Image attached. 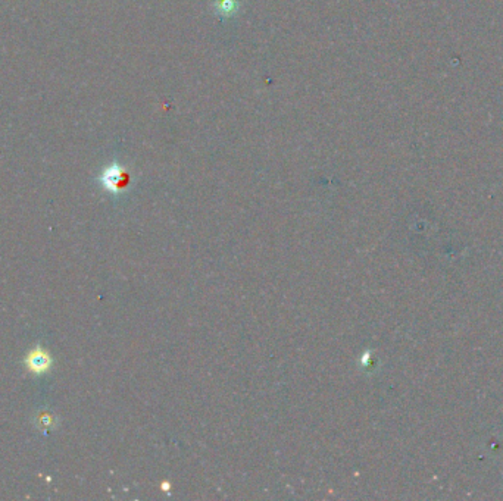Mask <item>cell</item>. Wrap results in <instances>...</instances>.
<instances>
[{"instance_id":"cell-1","label":"cell","mask_w":503,"mask_h":501,"mask_svg":"<svg viewBox=\"0 0 503 501\" xmlns=\"http://www.w3.org/2000/svg\"><path fill=\"white\" fill-rule=\"evenodd\" d=\"M103 188H107L111 193H121L130 185V174L124 166H121L118 162L111 163L102 171L99 177Z\"/></svg>"},{"instance_id":"cell-2","label":"cell","mask_w":503,"mask_h":501,"mask_svg":"<svg viewBox=\"0 0 503 501\" xmlns=\"http://www.w3.org/2000/svg\"><path fill=\"white\" fill-rule=\"evenodd\" d=\"M50 364H51V360H50L49 354L44 353L43 350H34L27 357V365H28L30 371L36 372V373L46 372L49 369Z\"/></svg>"},{"instance_id":"cell-3","label":"cell","mask_w":503,"mask_h":501,"mask_svg":"<svg viewBox=\"0 0 503 501\" xmlns=\"http://www.w3.org/2000/svg\"><path fill=\"white\" fill-rule=\"evenodd\" d=\"M215 12L222 18H231L240 9L238 0H215Z\"/></svg>"}]
</instances>
